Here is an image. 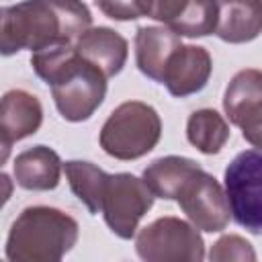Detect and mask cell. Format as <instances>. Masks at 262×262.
Masks as SVG:
<instances>
[{"label":"cell","mask_w":262,"mask_h":262,"mask_svg":"<svg viewBox=\"0 0 262 262\" xmlns=\"http://www.w3.org/2000/svg\"><path fill=\"white\" fill-rule=\"evenodd\" d=\"M90 27L92 14L82 0H23L2 8L0 49L2 55H12L55 43L76 45Z\"/></svg>","instance_id":"1"},{"label":"cell","mask_w":262,"mask_h":262,"mask_svg":"<svg viewBox=\"0 0 262 262\" xmlns=\"http://www.w3.org/2000/svg\"><path fill=\"white\" fill-rule=\"evenodd\" d=\"M31 66L51 86L53 102L70 123L90 119L106 96V76L86 61L72 43H55L33 51Z\"/></svg>","instance_id":"2"},{"label":"cell","mask_w":262,"mask_h":262,"mask_svg":"<svg viewBox=\"0 0 262 262\" xmlns=\"http://www.w3.org/2000/svg\"><path fill=\"white\" fill-rule=\"evenodd\" d=\"M80 227L74 217L55 207H27L6 237L10 262H57L78 242Z\"/></svg>","instance_id":"3"},{"label":"cell","mask_w":262,"mask_h":262,"mask_svg":"<svg viewBox=\"0 0 262 262\" xmlns=\"http://www.w3.org/2000/svg\"><path fill=\"white\" fill-rule=\"evenodd\" d=\"M162 137V121L154 106L141 100L119 104L104 121L98 141L117 160H137L149 154Z\"/></svg>","instance_id":"4"},{"label":"cell","mask_w":262,"mask_h":262,"mask_svg":"<svg viewBox=\"0 0 262 262\" xmlns=\"http://www.w3.org/2000/svg\"><path fill=\"white\" fill-rule=\"evenodd\" d=\"M135 252L145 262H201L205 242L192 223L160 217L137 233Z\"/></svg>","instance_id":"5"},{"label":"cell","mask_w":262,"mask_h":262,"mask_svg":"<svg viewBox=\"0 0 262 262\" xmlns=\"http://www.w3.org/2000/svg\"><path fill=\"white\" fill-rule=\"evenodd\" d=\"M223 180L233 221L262 235V151H239L225 168Z\"/></svg>","instance_id":"6"},{"label":"cell","mask_w":262,"mask_h":262,"mask_svg":"<svg viewBox=\"0 0 262 262\" xmlns=\"http://www.w3.org/2000/svg\"><path fill=\"white\" fill-rule=\"evenodd\" d=\"M154 199L156 194L149 190L143 178L127 172L111 174L104 188L100 213L104 217V223L117 237L131 239L141 217L151 209Z\"/></svg>","instance_id":"7"},{"label":"cell","mask_w":262,"mask_h":262,"mask_svg":"<svg viewBox=\"0 0 262 262\" xmlns=\"http://www.w3.org/2000/svg\"><path fill=\"white\" fill-rule=\"evenodd\" d=\"M176 201L188 221L201 231H223L231 219V207L225 188L203 168L182 184Z\"/></svg>","instance_id":"8"},{"label":"cell","mask_w":262,"mask_h":262,"mask_svg":"<svg viewBox=\"0 0 262 262\" xmlns=\"http://www.w3.org/2000/svg\"><path fill=\"white\" fill-rule=\"evenodd\" d=\"M213 72V59L201 45H180L168 59L162 84L176 98L201 92Z\"/></svg>","instance_id":"9"},{"label":"cell","mask_w":262,"mask_h":262,"mask_svg":"<svg viewBox=\"0 0 262 262\" xmlns=\"http://www.w3.org/2000/svg\"><path fill=\"white\" fill-rule=\"evenodd\" d=\"M223 111L242 131L262 127V70H239L223 94Z\"/></svg>","instance_id":"10"},{"label":"cell","mask_w":262,"mask_h":262,"mask_svg":"<svg viewBox=\"0 0 262 262\" xmlns=\"http://www.w3.org/2000/svg\"><path fill=\"white\" fill-rule=\"evenodd\" d=\"M43 121V106L39 98L27 90H8L0 104V143L2 162L8 158L10 145L39 131Z\"/></svg>","instance_id":"11"},{"label":"cell","mask_w":262,"mask_h":262,"mask_svg":"<svg viewBox=\"0 0 262 262\" xmlns=\"http://www.w3.org/2000/svg\"><path fill=\"white\" fill-rule=\"evenodd\" d=\"M76 51L96 66L106 78L117 76L129 55V45L125 37L108 27H90L82 37L76 41Z\"/></svg>","instance_id":"12"},{"label":"cell","mask_w":262,"mask_h":262,"mask_svg":"<svg viewBox=\"0 0 262 262\" xmlns=\"http://www.w3.org/2000/svg\"><path fill=\"white\" fill-rule=\"evenodd\" d=\"M180 45V35L168 27H139L135 33V63L139 72L162 84L166 63Z\"/></svg>","instance_id":"13"},{"label":"cell","mask_w":262,"mask_h":262,"mask_svg":"<svg viewBox=\"0 0 262 262\" xmlns=\"http://www.w3.org/2000/svg\"><path fill=\"white\" fill-rule=\"evenodd\" d=\"M215 35L231 45L254 41L262 33V0H217Z\"/></svg>","instance_id":"14"},{"label":"cell","mask_w":262,"mask_h":262,"mask_svg":"<svg viewBox=\"0 0 262 262\" xmlns=\"http://www.w3.org/2000/svg\"><path fill=\"white\" fill-rule=\"evenodd\" d=\"M14 182L25 190H53L59 184L61 160L47 145H35L14 158Z\"/></svg>","instance_id":"15"},{"label":"cell","mask_w":262,"mask_h":262,"mask_svg":"<svg viewBox=\"0 0 262 262\" xmlns=\"http://www.w3.org/2000/svg\"><path fill=\"white\" fill-rule=\"evenodd\" d=\"M196 170H201V166L190 158L166 156L154 160L143 170V182L156 196L164 201H176L178 190Z\"/></svg>","instance_id":"16"},{"label":"cell","mask_w":262,"mask_h":262,"mask_svg":"<svg viewBox=\"0 0 262 262\" xmlns=\"http://www.w3.org/2000/svg\"><path fill=\"white\" fill-rule=\"evenodd\" d=\"M63 170H66V178H68L70 188L76 194V199L92 215H98L102 211L104 188H106L111 174H106L102 168H98L90 162H82V160L66 162Z\"/></svg>","instance_id":"17"},{"label":"cell","mask_w":262,"mask_h":262,"mask_svg":"<svg viewBox=\"0 0 262 262\" xmlns=\"http://www.w3.org/2000/svg\"><path fill=\"white\" fill-rule=\"evenodd\" d=\"M186 137L190 145H194L201 154L213 156L219 154L221 147L229 139L227 121L213 108H199L186 121Z\"/></svg>","instance_id":"18"},{"label":"cell","mask_w":262,"mask_h":262,"mask_svg":"<svg viewBox=\"0 0 262 262\" xmlns=\"http://www.w3.org/2000/svg\"><path fill=\"white\" fill-rule=\"evenodd\" d=\"M217 18V0H188L184 12L168 29H172L180 37H205L215 33Z\"/></svg>","instance_id":"19"},{"label":"cell","mask_w":262,"mask_h":262,"mask_svg":"<svg viewBox=\"0 0 262 262\" xmlns=\"http://www.w3.org/2000/svg\"><path fill=\"white\" fill-rule=\"evenodd\" d=\"M209 260L211 262H227V260H239V262H254L256 260V252L252 248V244L248 239H244L242 235L229 233L219 237L211 252H209Z\"/></svg>","instance_id":"20"},{"label":"cell","mask_w":262,"mask_h":262,"mask_svg":"<svg viewBox=\"0 0 262 262\" xmlns=\"http://www.w3.org/2000/svg\"><path fill=\"white\" fill-rule=\"evenodd\" d=\"M141 16L154 18L158 23H164V27H170L186 8L188 0H137Z\"/></svg>","instance_id":"21"},{"label":"cell","mask_w":262,"mask_h":262,"mask_svg":"<svg viewBox=\"0 0 262 262\" xmlns=\"http://www.w3.org/2000/svg\"><path fill=\"white\" fill-rule=\"evenodd\" d=\"M94 4L113 20H135L141 16L137 0H94Z\"/></svg>","instance_id":"22"},{"label":"cell","mask_w":262,"mask_h":262,"mask_svg":"<svg viewBox=\"0 0 262 262\" xmlns=\"http://www.w3.org/2000/svg\"><path fill=\"white\" fill-rule=\"evenodd\" d=\"M242 135H244V139L250 145H254L258 151H262V127L260 129H254V131H242Z\"/></svg>","instance_id":"23"}]
</instances>
